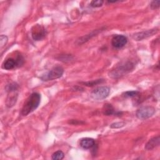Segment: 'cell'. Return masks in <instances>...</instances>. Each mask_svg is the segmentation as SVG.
Segmentation results:
<instances>
[{
	"label": "cell",
	"instance_id": "obj_1",
	"mask_svg": "<svg viewBox=\"0 0 160 160\" xmlns=\"http://www.w3.org/2000/svg\"><path fill=\"white\" fill-rule=\"evenodd\" d=\"M41 101V95L38 92L32 93L25 101L21 109L22 116H27L34 111L39 106Z\"/></svg>",
	"mask_w": 160,
	"mask_h": 160
},
{
	"label": "cell",
	"instance_id": "obj_2",
	"mask_svg": "<svg viewBox=\"0 0 160 160\" xmlns=\"http://www.w3.org/2000/svg\"><path fill=\"white\" fill-rule=\"evenodd\" d=\"M134 68V64L129 61L121 63L120 65H118L114 69L112 70L109 73V76L112 78H118L124 74L129 72Z\"/></svg>",
	"mask_w": 160,
	"mask_h": 160
},
{
	"label": "cell",
	"instance_id": "obj_3",
	"mask_svg": "<svg viewBox=\"0 0 160 160\" xmlns=\"http://www.w3.org/2000/svg\"><path fill=\"white\" fill-rule=\"evenodd\" d=\"M64 72V69L61 66H56L51 69L45 74L42 75L41 77V79L42 81H51L58 78H59L62 76Z\"/></svg>",
	"mask_w": 160,
	"mask_h": 160
},
{
	"label": "cell",
	"instance_id": "obj_4",
	"mask_svg": "<svg viewBox=\"0 0 160 160\" xmlns=\"http://www.w3.org/2000/svg\"><path fill=\"white\" fill-rule=\"evenodd\" d=\"M24 62L22 56L19 54L16 59L10 58L7 59L2 64V68L6 70H11L16 67L21 66Z\"/></svg>",
	"mask_w": 160,
	"mask_h": 160
},
{
	"label": "cell",
	"instance_id": "obj_5",
	"mask_svg": "<svg viewBox=\"0 0 160 160\" xmlns=\"http://www.w3.org/2000/svg\"><path fill=\"white\" fill-rule=\"evenodd\" d=\"M154 113L155 109L153 107L146 106L139 108L136 111V115L138 119L141 120H144L152 116Z\"/></svg>",
	"mask_w": 160,
	"mask_h": 160
},
{
	"label": "cell",
	"instance_id": "obj_6",
	"mask_svg": "<svg viewBox=\"0 0 160 160\" xmlns=\"http://www.w3.org/2000/svg\"><path fill=\"white\" fill-rule=\"evenodd\" d=\"M110 92V88L108 86L98 87L91 92L92 98L98 100H101L106 98Z\"/></svg>",
	"mask_w": 160,
	"mask_h": 160
},
{
	"label": "cell",
	"instance_id": "obj_7",
	"mask_svg": "<svg viewBox=\"0 0 160 160\" xmlns=\"http://www.w3.org/2000/svg\"><path fill=\"white\" fill-rule=\"evenodd\" d=\"M47 32L45 28L40 25L36 24L31 29V36L34 40L40 41L46 35Z\"/></svg>",
	"mask_w": 160,
	"mask_h": 160
},
{
	"label": "cell",
	"instance_id": "obj_8",
	"mask_svg": "<svg viewBox=\"0 0 160 160\" xmlns=\"http://www.w3.org/2000/svg\"><path fill=\"white\" fill-rule=\"evenodd\" d=\"M127 42V38L123 35H116L112 38L111 40V44L112 46L117 49L124 47L126 44Z\"/></svg>",
	"mask_w": 160,
	"mask_h": 160
},
{
	"label": "cell",
	"instance_id": "obj_9",
	"mask_svg": "<svg viewBox=\"0 0 160 160\" xmlns=\"http://www.w3.org/2000/svg\"><path fill=\"white\" fill-rule=\"evenodd\" d=\"M158 31V29H148L146 31H143L138 33H136L133 35L132 38L136 41H141L142 39H144L145 38H147L148 37H150L152 36L153 34H156Z\"/></svg>",
	"mask_w": 160,
	"mask_h": 160
},
{
	"label": "cell",
	"instance_id": "obj_10",
	"mask_svg": "<svg viewBox=\"0 0 160 160\" xmlns=\"http://www.w3.org/2000/svg\"><path fill=\"white\" fill-rule=\"evenodd\" d=\"M79 144L83 149H88L92 148L95 145V141L92 138H85L81 139Z\"/></svg>",
	"mask_w": 160,
	"mask_h": 160
},
{
	"label": "cell",
	"instance_id": "obj_11",
	"mask_svg": "<svg viewBox=\"0 0 160 160\" xmlns=\"http://www.w3.org/2000/svg\"><path fill=\"white\" fill-rule=\"evenodd\" d=\"M160 143V137L159 136L154 137L149 140L145 146V149L148 151H150L158 146Z\"/></svg>",
	"mask_w": 160,
	"mask_h": 160
},
{
	"label": "cell",
	"instance_id": "obj_12",
	"mask_svg": "<svg viewBox=\"0 0 160 160\" xmlns=\"http://www.w3.org/2000/svg\"><path fill=\"white\" fill-rule=\"evenodd\" d=\"M103 113L106 116H110L112 114H119V112H116L112 106L111 104H104V109H103Z\"/></svg>",
	"mask_w": 160,
	"mask_h": 160
},
{
	"label": "cell",
	"instance_id": "obj_13",
	"mask_svg": "<svg viewBox=\"0 0 160 160\" xmlns=\"http://www.w3.org/2000/svg\"><path fill=\"white\" fill-rule=\"evenodd\" d=\"M64 154L62 151H57L52 154V159L53 160H61L64 158Z\"/></svg>",
	"mask_w": 160,
	"mask_h": 160
},
{
	"label": "cell",
	"instance_id": "obj_14",
	"mask_svg": "<svg viewBox=\"0 0 160 160\" xmlns=\"http://www.w3.org/2000/svg\"><path fill=\"white\" fill-rule=\"evenodd\" d=\"M104 81L103 79H96V80H93L91 81H88V82H83V84L87 86H93L94 85L100 84L101 82H102Z\"/></svg>",
	"mask_w": 160,
	"mask_h": 160
},
{
	"label": "cell",
	"instance_id": "obj_15",
	"mask_svg": "<svg viewBox=\"0 0 160 160\" xmlns=\"http://www.w3.org/2000/svg\"><path fill=\"white\" fill-rule=\"evenodd\" d=\"M8 42V37L5 35H1L0 36V48L2 49Z\"/></svg>",
	"mask_w": 160,
	"mask_h": 160
},
{
	"label": "cell",
	"instance_id": "obj_16",
	"mask_svg": "<svg viewBox=\"0 0 160 160\" xmlns=\"http://www.w3.org/2000/svg\"><path fill=\"white\" fill-rule=\"evenodd\" d=\"M139 92L137 91H126L123 94V96L126 98H132L138 95Z\"/></svg>",
	"mask_w": 160,
	"mask_h": 160
},
{
	"label": "cell",
	"instance_id": "obj_17",
	"mask_svg": "<svg viewBox=\"0 0 160 160\" xmlns=\"http://www.w3.org/2000/svg\"><path fill=\"white\" fill-rule=\"evenodd\" d=\"M103 2L104 1L102 0H93L91 2V6L93 8H99L102 5Z\"/></svg>",
	"mask_w": 160,
	"mask_h": 160
},
{
	"label": "cell",
	"instance_id": "obj_18",
	"mask_svg": "<svg viewBox=\"0 0 160 160\" xmlns=\"http://www.w3.org/2000/svg\"><path fill=\"white\" fill-rule=\"evenodd\" d=\"M125 125V122H114V123H112L111 124L110 127L111 128H122L123 126H124Z\"/></svg>",
	"mask_w": 160,
	"mask_h": 160
},
{
	"label": "cell",
	"instance_id": "obj_19",
	"mask_svg": "<svg viewBox=\"0 0 160 160\" xmlns=\"http://www.w3.org/2000/svg\"><path fill=\"white\" fill-rule=\"evenodd\" d=\"M160 6V1L157 0V1H153L151 3V7L153 9H156L157 8H159Z\"/></svg>",
	"mask_w": 160,
	"mask_h": 160
}]
</instances>
